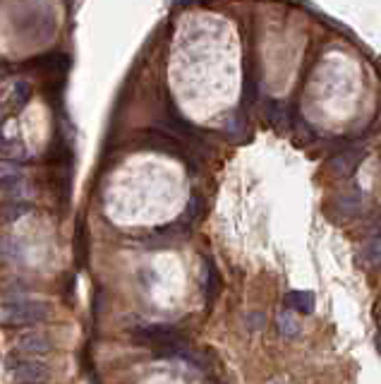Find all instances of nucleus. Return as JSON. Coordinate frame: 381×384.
<instances>
[{
	"label": "nucleus",
	"mask_w": 381,
	"mask_h": 384,
	"mask_svg": "<svg viewBox=\"0 0 381 384\" xmlns=\"http://www.w3.org/2000/svg\"><path fill=\"white\" fill-rule=\"evenodd\" d=\"M286 300L290 305V310H295L300 315H310L314 310V295L307 293V291H290Z\"/></svg>",
	"instance_id": "obj_5"
},
{
	"label": "nucleus",
	"mask_w": 381,
	"mask_h": 384,
	"mask_svg": "<svg viewBox=\"0 0 381 384\" xmlns=\"http://www.w3.org/2000/svg\"><path fill=\"white\" fill-rule=\"evenodd\" d=\"M14 351L19 356H46L53 351V339L48 332H24L14 339Z\"/></svg>",
	"instance_id": "obj_4"
},
{
	"label": "nucleus",
	"mask_w": 381,
	"mask_h": 384,
	"mask_svg": "<svg viewBox=\"0 0 381 384\" xmlns=\"http://www.w3.org/2000/svg\"><path fill=\"white\" fill-rule=\"evenodd\" d=\"M29 94H32V87H29V82H17V84H14V104H17V106L27 104Z\"/></svg>",
	"instance_id": "obj_7"
},
{
	"label": "nucleus",
	"mask_w": 381,
	"mask_h": 384,
	"mask_svg": "<svg viewBox=\"0 0 381 384\" xmlns=\"http://www.w3.org/2000/svg\"><path fill=\"white\" fill-rule=\"evenodd\" d=\"M51 303L46 300H14L0 305V324L3 327H32L51 317Z\"/></svg>",
	"instance_id": "obj_1"
},
{
	"label": "nucleus",
	"mask_w": 381,
	"mask_h": 384,
	"mask_svg": "<svg viewBox=\"0 0 381 384\" xmlns=\"http://www.w3.org/2000/svg\"><path fill=\"white\" fill-rule=\"evenodd\" d=\"M137 339H139V341L151 343L154 348H161V351H168L170 356H175V353H183L185 348H187L178 329L168 327V324H156V327L137 329Z\"/></svg>",
	"instance_id": "obj_2"
},
{
	"label": "nucleus",
	"mask_w": 381,
	"mask_h": 384,
	"mask_svg": "<svg viewBox=\"0 0 381 384\" xmlns=\"http://www.w3.org/2000/svg\"><path fill=\"white\" fill-rule=\"evenodd\" d=\"M10 372L22 384H46L53 375L51 365L36 361V358H17V361L10 363Z\"/></svg>",
	"instance_id": "obj_3"
},
{
	"label": "nucleus",
	"mask_w": 381,
	"mask_h": 384,
	"mask_svg": "<svg viewBox=\"0 0 381 384\" xmlns=\"http://www.w3.org/2000/svg\"><path fill=\"white\" fill-rule=\"evenodd\" d=\"M266 115H268V120H271V123L278 125L283 118H286V111H283V104H278V101H268Z\"/></svg>",
	"instance_id": "obj_8"
},
{
	"label": "nucleus",
	"mask_w": 381,
	"mask_h": 384,
	"mask_svg": "<svg viewBox=\"0 0 381 384\" xmlns=\"http://www.w3.org/2000/svg\"><path fill=\"white\" fill-rule=\"evenodd\" d=\"M29 209H32L29 204L14 202V204H3V207H0V214H5V218H8V221H14V218H19L24 212H29Z\"/></svg>",
	"instance_id": "obj_6"
}]
</instances>
